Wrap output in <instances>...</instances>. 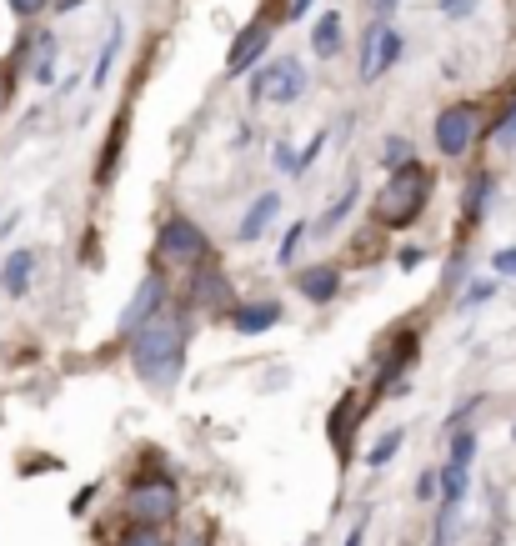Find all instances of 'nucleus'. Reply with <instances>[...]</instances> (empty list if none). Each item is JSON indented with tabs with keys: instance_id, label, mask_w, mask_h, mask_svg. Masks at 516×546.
<instances>
[{
	"instance_id": "obj_1",
	"label": "nucleus",
	"mask_w": 516,
	"mask_h": 546,
	"mask_svg": "<svg viewBox=\"0 0 516 546\" xmlns=\"http://www.w3.org/2000/svg\"><path fill=\"white\" fill-rule=\"evenodd\" d=\"M181 351H186V326L181 316L171 311H156L151 321H141L131 331V356H136V371L146 386L156 391H171L176 376H181Z\"/></svg>"
},
{
	"instance_id": "obj_2",
	"label": "nucleus",
	"mask_w": 516,
	"mask_h": 546,
	"mask_svg": "<svg viewBox=\"0 0 516 546\" xmlns=\"http://www.w3.org/2000/svg\"><path fill=\"white\" fill-rule=\"evenodd\" d=\"M426 196H431V171H421V166H396L391 181H386L381 196H376V221H381V226H411V221L426 211Z\"/></svg>"
},
{
	"instance_id": "obj_3",
	"label": "nucleus",
	"mask_w": 516,
	"mask_h": 546,
	"mask_svg": "<svg viewBox=\"0 0 516 546\" xmlns=\"http://www.w3.org/2000/svg\"><path fill=\"white\" fill-rule=\"evenodd\" d=\"M476 136H481V111L471 101H456V106H446L436 116V146H441V156H466Z\"/></svg>"
},
{
	"instance_id": "obj_4",
	"label": "nucleus",
	"mask_w": 516,
	"mask_h": 546,
	"mask_svg": "<svg viewBox=\"0 0 516 546\" xmlns=\"http://www.w3.org/2000/svg\"><path fill=\"white\" fill-rule=\"evenodd\" d=\"M161 261L166 266H191V261H206V251H211V241L201 236V226H191V221H166L161 226Z\"/></svg>"
},
{
	"instance_id": "obj_5",
	"label": "nucleus",
	"mask_w": 516,
	"mask_h": 546,
	"mask_svg": "<svg viewBox=\"0 0 516 546\" xmlns=\"http://www.w3.org/2000/svg\"><path fill=\"white\" fill-rule=\"evenodd\" d=\"M126 516H131V521L166 526V521L176 516V486H171V481H141V486H131V496H126Z\"/></svg>"
},
{
	"instance_id": "obj_6",
	"label": "nucleus",
	"mask_w": 516,
	"mask_h": 546,
	"mask_svg": "<svg viewBox=\"0 0 516 546\" xmlns=\"http://www.w3.org/2000/svg\"><path fill=\"white\" fill-rule=\"evenodd\" d=\"M306 91V71H301V61H271L261 76H256V86H251V96L256 101H296Z\"/></svg>"
},
{
	"instance_id": "obj_7",
	"label": "nucleus",
	"mask_w": 516,
	"mask_h": 546,
	"mask_svg": "<svg viewBox=\"0 0 516 546\" xmlns=\"http://www.w3.org/2000/svg\"><path fill=\"white\" fill-rule=\"evenodd\" d=\"M401 36L396 31H371L366 36V51H361V81H376L381 71H391L396 61H401Z\"/></svg>"
},
{
	"instance_id": "obj_8",
	"label": "nucleus",
	"mask_w": 516,
	"mask_h": 546,
	"mask_svg": "<svg viewBox=\"0 0 516 546\" xmlns=\"http://www.w3.org/2000/svg\"><path fill=\"white\" fill-rule=\"evenodd\" d=\"M266 46H271V26H266V21H251V26L236 36V46H231V56H226V71H231V76H241L246 66H256V61H261V51H266Z\"/></svg>"
},
{
	"instance_id": "obj_9",
	"label": "nucleus",
	"mask_w": 516,
	"mask_h": 546,
	"mask_svg": "<svg viewBox=\"0 0 516 546\" xmlns=\"http://www.w3.org/2000/svg\"><path fill=\"white\" fill-rule=\"evenodd\" d=\"M161 296H166V281H161V276H146L141 291L131 296V306L121 311V331H136L141 321H151V316L161 311Z\"/></svg>"
},
{
	"instance_id": "obj_10",
	"label": "nucleus",
	"mask_w": 516,
	"mask_h": 546,
	"mask_svg": "<svg viewBox=\"0 0 516 546\" xmlns=\"http://www.w3.org/2000/svg\"><path fill=\"white\" fill-rule=\"evenodd\" d=\"M336 286H341V276H336V266H306L301 276H296V291L306 296V301H331L336 296Z\"/></svg>"
},
{
	"instance_id": "obj_11",
	"label": "nucleus",
	"mask_w": 516,
	"mask_h": 546,
	"mask_svg": "<svg viewBox=\"0 0 516 546\" xmlns=\"http://www.w3.org/2000/svg\"><path fill=\"white\" fill-rule=\"evenodd\" d=\"M361 416H366V411H356V396H341L336 411H331V446H336L341 461L351 456V426H356Z\"/></svg>"
},
{
	"instance_id": "obj_12",
	"label": "nucleus",
	"mask_w": 516,
	"mask_h": 546,
	"mask_svg": "<svg viewBox=\"0 0 516 546\" xmlns=\"http://www.w3.org/2000/svg\"><path fill=\"white\" fill-rule=\"evenodd\" d=\"M31 271H36V251H11L6 266H0V286H6V296H26Z\"/></svg>"
},
{
	"instance_id": "obj_13",
	"label": "nucleus",
	"mask_w": 516,
	"mask_h": 546,
	"mask_svg": "<svg viewBox=\"0 0 516 546\" xmlns=\"http://www.w3.org/2000/svg\"><path fill=\"white\" fill-rule=\"evenodd\" d=\"M196 301H201L206 311H226V306H231V281H226L216 266H206V271L196 276Z\"/></svg>"
},
{
	"instance_id": "obj_14",
	"label": "nucleus",
	"mask_w": 516,
	"mask_h": 546,
	"mask_svg": "<svg viewBox=\"0 0 516 546\" xmlns=\"http://www.w3.org/2000/svg\"><path fill=\"white\" fill-rule=\"evenodd\" d=\"M281 321V306L276 301H256V306H241L236 311V331L241 336H261V331H271Z\"/></svg>"
},
{
	"instance_id": "obj_15",
	"label": "nucleus",
	"mask_w": 516,
	"mask_h": 546,
	"mask_svg": "<svg viewBox=\"0 0 516 546\" xmlns=\"http://www.w3.org/2000/svg\"><path fill=\"white\" fill-rule=\"evenodd\" d=\"M311 51H316L321 61H331V56L341 51V16H336V11H326V16L316 21V31H311Z\"/></svg>"
},
{
	"instance_id": "obj_16",
	"label": "nucleus",
	"mask_w": 516,
	"mask_h": 546,
	"mask_svg": "<svg viewBox=\"0 0 516 546\" xmlns=\"http://www.w3.org/2000/svg\"><path fill=\"white\" fill-rule=\"evenodd\" d=\"M276 211H281V196H276V191H266V196L251 206V216L241 221V241H256V236H261V231L276 221Z\"/></svg>"
},
{
	"instance_id": "obj_17",
	"label": "nucleus",
	"mask_w": 516,
	"mask_h": 546,
	"mask_svg": "<svg viewBox=\"0 0 516 546\" xmlns=\"http://www.w3.org/2000/svg\"><path fill=\"white\" fill-rule=\"evenodd\" d=\"M441 496H446V506H456V501L466 496V466L451 461V466L441 471Z\"/></svg>"
},
{
	"instance_id": "obj_18",
	"label": "nucleus",
	"mask_w": 516,
	"mask_h": 546,
	"mask_svg": "<svg viewBox=\"0 0 516 546\" xmlns=\"http://www.w3.org/2000/svg\"><path fill=\"white\" fill-rule=\"evenodd\" d=\"M401 441H406V431H401V426H396V431H386V436L371 446V456H366V461H371V466H386V461L401 451Z\"/></svg>"
},
{
	"instance_id": "obj_19",
	"label": "nucleus",
	"mask_w": 516,
	"mask_h": 546,
	"mask_svg": "<svg viewBox=\"0 0 516 546\" xmlns=\"http://www.w3.org/2000/svg\"><path fill=\"white\" fill-rule=\"evenodd\" d=\"M351 206H356V186H346V191H341V201H336V206L321 216V231H336V226L351 216Z\"/></svg>"
},
{
	"instance_id": "obj_20",
	"label": "nucleus",
	"mask_w": 516,
	"mask_h": 546,
	"mask_svg": "<svg viewBox=\"0 0 516 546\" xmlns=\"http://www.w3.org/2000/svg\"><path fill=\"white\" fill-rule=\"evenodd\" d=\"M116 51H121V26H111V41H106L101 66H96V86H106V76H111V66H116Z\"/></svg>"
},
{
	"instance_id": "obj_21",
	"label": "nucleus",
	"mask_w": 516,
	"mask_h": 546,
	"mask_svg": "<svg viewBox=\"0 0 516 546\" xmlns=\"http://www.w3.org/2000/svg\"><path fill=\"white\" fill-rule=\"evenodd\" d=\"M121 546H166V536H161L151 521H141L136 531H126V541H121Z\"/></svg>"
},
{
	"instance_id": "obj_22",
	"label": "nucleus",
	"mask_w": 516,
	"mask_h": 546,
	"mask_svg": "<svg viewBox=\"0 0 516 546\" xmlns=\"http://www.w3.org/2000/svg\"><path fill=\"white\" fill-rule=\"evenodd\" d=\"M471 456H476V436H471V431H456V441H451V461H456V466H471Z\"/></svg>"
},
{
	"instance_id": "obj_23",
	"label": "nucleus",
	"mask_w": 516,
	"mask_h": 546,
	"mask_svg": "<svg viewBox=\"0 0 516 546\" xmlns=\"http://www.w3.org/2000/svg\"><path fill=\"white\" fill-rule=\"evenodd\" d=\"M276 166H281L286 176H301V171H306V161H301V156H296L286 141H276Z\"/></svg>"
},
{
	"instance_id": "obj_24",
	"label": "nucleus",
	"mask_w": 516,
	"mask_h": 546,
	"mask_svg": "<svg viewBox=\"0 0 516 546\" xmlns=\"http://www.w3.org/2000/svg\"><path fill=\"white\" fill-rule=\"evenodd\" d=\"M381 156H386V166H401V161H411V141H401V136H391Z\"/></svg>"
},
{
	"instance_id": "obj_25",
	"label": "nucleus",
	"mask_w": 516,
	"mask_h": 546,
	"mask_svg": "<svg viewBox=\"0 0 516 546\" xmlns=\"http://www.w3.org/2000/svg\"><path fill=\"white\" fill-rule=\"evenodd\" d=\"M486 191H491V181H486V176H476V186H471V196H466V216H471V221L481 216V196H486Z\"/></svg>"
},
{
	"instance_id": "obj_26",
	"label": "nucleus",
	"mask_w": 516,
	"mask_h": 546,
	"mask_svg": "<svg viewBox=\"0 0 516 546\" xmlns=\"http://www.w3.org/2000/svg\"><path fill=\"white\" fill-rule=\"evenodd\" d=\"M301 231H306V226H291V231H286V241H281V251H276V261H281V266H291V256H296V241H301Z\"/></svg>"
},
{
	"instance_id": "obj_27",
	"label": "nucleus",
	"mask_w": 516,
	"mask_h": 546,
	"mask_svg": "<svg viewBox=\"0 0 516 546\" xmlns=\"http://www.w3.org/2000/svg\"><path fill=\"white\" fill-rule=\"evenodd\" d=\"M496 146H501V151H516V111L501 121V131H496Z\"/></svg>"
},
{
	"instance_id": "obj_28",
	"label": "nucleus",
	"mask_w": 516,
	"mask_h": 546,
	"mask_svg": "<svg viewBox=\"0 0 516 546\" xmlns=\"http://www.w3.org/2000/svg\"><path fill=\"white\" fill-rule=\"evenodd\" d=\"M396 266H401V271H416V266H421V246H401V251H396Z\"/></svg>"
},
{
	"instance_id": "obj_29",
	"label": "nucleus",
	"mask_w": 516,
	"mask_h": 546,
	"mask_svg": "<svg viewBox=\"0 0 516 546\" xmlns=\"http://www.w3.org/2000/svg\"><path fill=\"white\" fill-rule=\"evenodd\" d=\"M471 6H476V0H441V11H446L451 21H461V16H471Z\"/></svg>"
},
{
	"instance_id": "obj_30",
	"label": "nucleus",
	"mask_w": 516,
	"mask_h": 546,
	"mask_svg": "<svg viewBox=\"0 0 516 546\" xmlns=\"http://www.w3.org/2000/svg\"><path fill=\"white\" fill-rule=\"evenodd\" d=\"M491 291H496L491 281H476V286L466 291V301H461V306H476V301H491Z\"/></svg>"
},
{
	"instance_id": "obj_31",
	"label": "nucleus",
	"mask_w": 516,
	"mask_h": 546,
	"mask_svg": "<svg viewBox=\"0 0 516 546\" xmlns=\"http://www.w3.org/2000/svg\"><path fill=\"white\" fill-rule=\"evenodd\" d=\"M496 271H501V276H516V246L496 251Z\"/></svg>"
},
{
	"instance_id": "obj_32",
	"label": "nucleus",
	"mask_w": 516,
	"mask_h": 546,
	"mask_svg": "<svg viewBox=\"0 0 516 546\" xmlns=\"http://www.w3.org/2000/svg\"><path fill=\"white\" fill-rule=\"evenodd\" d=\"M16 6V16H36V11H46V0H11Z\"/></svg>"
},
{
	"instance_id": "obj_33",
	"label": "nucleus",
	"mask_w": 516,
	"mask_h": 546,
	"mask_svg": "<svg viewBox=\"0 0 516 546\" xmlns=\"http://www.w3.org/2000/svg\"><path fill=\"white\" fill-rule=\"evenodd\" d=\"M416 496H421V501H431V496H436V476H431V471L416 481Z\"/></svg>"
},
{
	"instance_id": "obj_34",
	"label": "nucleus",
	"mask_w": 516,
	"mask_h": 546,
	"mask_svg": "<svg viewBox=\"0 0 516 546\" xmlns=\"http://www.w3.org/2000/svg\"><path fill=\"white\" fill-rule=\"evenodd\" d=\"M176 546H211V531H186Z\"/></svg>"
},
{
	"instance_id": "obj_35",
	"label": "nucleus",
	"mask_w": 516,
	"mask_h": 546,
	"mask_svg": "<svg viewBox=\"0 0 516 546\" xmlns=\"http://www.w3.org/2000/svg\"><path fill=\"white\" fill-rule=\"evenodd\" d=\"M311 11V0H291V11H286V21H301Z\"/></svg>"
},
{
	"instance_id": "obj_36",
	"label": "nucleus",
	"mask_w": 516,
	"mask_h": 546,
	"mask_svg": "<svg viewBox=\"0 0 516 546\" xmlns=\"http://www.w3.org/2000/svg\"><path fill=\"white\" fill-rule=\"evenodd\" d=\"M6 86H11V76H6V71H0V91H6Z\"/></svg>"
},
{
	"instance_id": "obj_37",
	"label": "nucleus",
	"mask_w": 516,
	"mask_h": 546,
	"mask_svg": "<svg viewBox=\"0 0 516 546\" xmlns=\"http://www.w3.org/2000/svg\"><path fill=\"white\" fill-rule=\"evenodd\" d=\"M511 436H516V426H511Z\"/></svg>"
}]
</instances>
